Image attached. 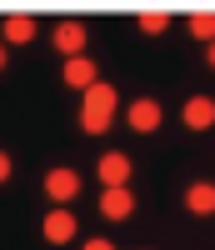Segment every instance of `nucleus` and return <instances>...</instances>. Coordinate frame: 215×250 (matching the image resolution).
I'll return each mask as SVG.
<instances>
[{"mask_svg": "<svg viewBox=\"0 0 215 250\" xmlns=\"http://www.w3.org/2000/svg\"><path fill=\"white\" fill-rule=\"evenodd\" d=\"M210 65H215V45H210Z\"/></svg>", "mask_w": 215, "mask_h": 250, "instance_id": "2eb2a0df", "label": "nucleus"}, {"mask_svg": "<svg viewBox=\"0 0 215 250\" xmlns=\"http://www.w3.org/2000/svg\"><path fill=\"white\" fill-rule=\"evenodd\" d=\"M5 40H10V45L35 40V15H5Z\"/></svg>", "mask_w": 215, "mask_h": 250, "instance_id": "9b49d317", "label": "nucleus"}, {"mask_svg": "<svg viewBox=\"0 0 215 250\" xmlns=\"http://www.w3.org/2000/svg\"><path fill=\"white\" fill-rule=\"evenodd\" d=\"M155 125H160V105H155V100H135V105H130V130L150 135Z\"/></svg>", "mask_w": 215, "mask_h": 250, "instance_id": "1a4fd4ad", "label": "nucleus"}, {"mask_svg": "<svg viewBox=\"0 0 215 250\" xmlns=\"http://www.w3.org/2000/svg\"><path fill=\"white\" fill-rule=\"evenodd\" d=\"M100 180H105V190H115V185H125V180H130V160H125L120 150L100 155Z\"/></svg>", "mask_w": 215, "mask_h": 250, "instance_id": "423d86ee", "label": "nucleus"}, {"mask_svg": "<svg viewBox=\"0 0 215 250\" xmlns=\"http://www.w3.org/2000/svg\"><path fill=\"white\" fill-rule=\"evenodd\" d=\"M45 240H50V245H65V240H75V215L65 210V205H60L55 215H45Z\"/></svg>", "mask_w": 215, "mask_h": 250, "instance_id": "6e6552de", "label": "nucleus"}, {"mask_svg": "<svg viewBox=\"0 0 215 250\" xmlns=\"http://www.w3.org/2000/svg\"><path fill=\"white\" fill-rule=\"evenodd\" d=\"M130 210H135V195L125 190V185H115V190L100 195V215H105V220H125Z\"/></svg>", "mask_w": 215, "mask_h": 250, "instance_id": "7ed1b4c3", "label": "nucleus"}, {"mask_svg": "<svg viewBox=\"0 0 215 250\" xmlns=\"http://www.w3.org/2000/svg\"><path fill=\"white\" fill-rule=\"evenodd\" d=\"M190 35L215 45V10H195V15H190Z\"/></svg>", "mask_w": 215, "mask_h": 250, "instance_id": "ddd939ff", "label": "nucleus"}, {"mask_svg": "<svg viewBox=\"0 0 215 250\" xmlns=\"http://www.w3.org/2000/svg\"><path fill=\"white\" fill-rule=\"evenodd\" d=\"M65 85H75V90H90V85H100V80H95V60H90V55H75V60H65Z\"/></svg>", "mask_w": 215, "mask_h": 250, "instance_id": "39448f33", "label": "nucleus"}, {"mask_svg": "<svg viewBox=\"0 0 215 250\" xmlns=\"http://www.w3.org/2000/svg\"><path fill=\"white\" fill-rule=\"evenodd\" d=\"M185 125H190V130L215 125V100H210V95H190V100H185Z\"/></svg>", "mask_w": 215, "mask_h": 250, "instance_id": "0eeeda50", "label": "nucleus"}, {"mask_svg": "<svg viewBox=\"0 0 215 250\" xmlns=\"http://www.w3.org/2000/svg\"><path fill=\"white\" fill-rule=\"evenodd\" d=\"M135 25H140L145 35H160V30L170 25V10H160V5H150V10H140V15H135Z\"/></svg>", "mask_w": 215, "mask_h": 250, "instance_id": "f8f14e48", "label": "nucleus"}, {"mask_svg": "<svg viewBox=\"0 0 215 250\" xmlns=\"http://www.w3.org/2000/svg\"><path fill=\"white\" fill-rule=\"evenodd\" d=\"M55 50L70 55V60L85 50V25H80V20H60V25H55Z\"/></svg>", "mask_w": 215, "mask_h": 250, "instance_id": "f03ea898", "label": "nucleus"}, {"mask_svg": "<svg viewBox=\"0 0 215 250\" xmlns=\"http://www.w3.org/2000/svg\"><path fill=\"white\" fill-rule=\"evenodd\" d=\"M185 210L190 215H215V185H190L185 190Z\"/></svg>", "mask_w": 215, "mask_h": 250, "instance_id": "9d476101", "label": "nucleus"}, {"mask_svg": "<svg viewBox=\"0 0 215 250\" xmlns=\"http://www.w3.org/2000/svg\"><path fill=\"white\" fill-rule=\"evenodd\" d=\"M110 115H115V90L100 80V85H90V90H85V110H80V125H85L90 135H105V130H110Z\"/></svg>", "mask_w": 215, "mask_h": 250, "instance_id": "f257e3e1", "label": "nucleus"}, {"mask_svg": "<svg viewBox=\"0 0 215 250\" xmlns=\"http://www.w3.org/2000/svg\"><path fill=\"white\" fill-rule=\"evenodd\" d=\"M45 190H50V200L70 205L75 190H80V175H75V170H50V175H45Z\"/></svg>", "mask_w": 215, "mask_h": 250, "instance_id": "20e7f679", "label": "nucleus"}, {"mask_svg": "<svg viewBox=\"0 0 215 250\" xmlns=\"http://www.w3.org/2000/svg\"><path fill=\"white\" fill-rule=\"evenodd\" d=\"M85 250H115L110 240H85Z\"/></svg>", "mask_w": 215, "mask_h": 250, "instance_id": "4468645a", "label": "nucleus"}]
</instances>
